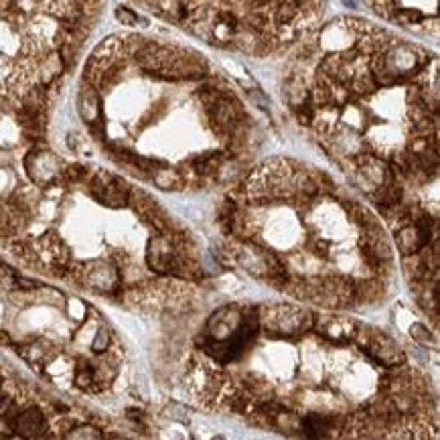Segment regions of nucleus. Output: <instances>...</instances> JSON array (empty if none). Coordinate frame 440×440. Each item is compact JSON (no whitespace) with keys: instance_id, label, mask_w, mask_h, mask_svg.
<instances>
[{"instance_id":"0eeeda50","label":"nucleus","mask_w":440,"mask_h":440,"mask_svg":"<svg viewBox=\"0 0 440 440\" xmlns=\"http://www.w3.org/2000/svg\"><path fill=\"white\" fill-rule=\"evenodd\" d=\"M155 177V183L158 189H164V191H179L185 187V177H181L177 171H171L167 167H160L153 173Z\"/></svg>"},{"instance_id":"20e7f679","label":"nucleus","mask_w":440,"mask_h":440,"mask_svg":"<svg viewBox=\"0 0 440 440\" xmlns=\"http://www.w3.org/2000/svg\"><path fill=\"white\" fill-rule=\"evenodd\" d=\"M12 428L21 439H39L45 432L47 422L39 408H28L12 420Z\"/></svg>"},{"instance_id":"6e6552de","label":"nucleus","mask_w":440,"mask_h":440,"mask_svg":"<svg viewBox=\"0 0 440 440\" xmlns=\"http://www.w3.org/2000/svg\"><path fill=\"white\" fill-rule=\"evenodd\" d=\"M116 19L126 26H138V23L144 25V21H142L136 12H132L130 8H126V6H118V8H116Z\"/></svg>"},{"instance_id":"dca6fc26","label":"nucleus","mask_w":440,"mask_h":440,"mask_svg":"<svg viewBox=\"0 0 440 440\" xmlns=\"http://www.w3.org/2000/svg\"><path fill=\"white\" fill-rule=\"evenodd\" d=\"M12 440H17V439H12Z\"/></svg>"},{"instance_id":"39448f33","label":"nucleus","mask_w":440,"mask_h":440,"mask_svg":"<svg viewBox=\"0 0 440 440\" xmlns=\"http://www.w3.org/2000/svg\"><path fill=\"white\" fill-rule=\"evenodd\" d=\"M85 280L87 285L94 286V288H100V290H112L118 285V274L112 266L108 264H94L87 274H85Z\"/></svg>"},{"instance_id":"f8f14e48","label":"nucleus","mask_w":440,"mask_h":440,"mask_svg":"<svg viewBox=\"0 0 440 440\" xmlns=\"http://www.w3.org/2000/svg\"><path fill=\"white\" fill-rule=\"evenodd\" d=\"M108 343H110V333L102 327V329L98 331L96 339H94V351H96V353H102V351L108 349Z\"/></svg>"},{"instance_id":"7ed1b4c3","label":"nucleus","mask_w":440,"mask_h":440,"mask_svg":"<svg viewBox=\"0 0 440 440\" xmlns=\"http://www.w3.org/2000/svg\"><path fill=\"white\" fill-rule=\"evenodd\" d=\"M78 112L81 120L85 124H94L102 118V102H100V94L94 85H90L87 81L81 83L78 92Z\"/></svg>"},{"instance_id":"2eb2a0df","label":"nucleus","mask_w":440,"mask_h":440,"mask_svg":"<svg viewBox=\"0 0 440 440\" xmlns=\"http://www.w3.org/2000/svg\"><path fill=\"white\" fill-rule=\"evenodd\" d=\"M112 440H126V439H120V437H114V439Z\"/></svg>"},{"instance_id":"ddd939ff","label":"nucleus","mask_w":440,"mask_h":440,"mask_svg":"<svg viewBox=\"0 0 440 440\" xmlns=\"http://www.w3.org/2000/svg\"><path fill=\"white\" fill-rule=\"evenodd\" d=\"M8 410H12V400L10 396H0V418H6Z\"/></svg>"},{"instance_id":"9b49d317","label":"nucleus","mask_w":440,"mask_h":440,"mask_svg":"<svg viewBox=\"0 0 440 440\" xmlns=\"http://www.w3.org/2000/svg\"><path fill=\"white\" fill-rule=\"evenodd\" d=\"M98 439H100L98 430H94V428H78V430H74V432L69 434V439L67 440H98Z\"/></svg>"},{"instance_id":"9d476101","label":"nucleus","mask_w":440,"mask_h":440,"mask_svg":"<svg viewBox=\"0 0 440 440\" xmlns=\"http://www.w3.org/2000/svg\"><path fill=\"white\" fill-rule=\"evenodd\" d=\"M85 175H87V169H85L83 164H69V167L63 171V177L71 183L83 181V179H85Z\"/></svg>"},{"instance_id":"f257e3e1","label":"nucleus","mask_w":440,"mask_h":440,"mask_svg":"<svg viewBox=\"0 0 440 440\" xmlns=\"http://www.w3.org/2000/svg\"><path fill=\"white\" fill-rule=\"evenodd\" d=\"M92 195L105 205V208L118 209L124 208L130 203V187L122 179L110 175V173H96V177H92Z\"/></svg>"},{"instance_id":"4468645a","label":"nucleus","mask_w":440,"mask_h":440,"mask_svg":"<svg viewBox=\"0 0 440 440\" xmlns=\"http://www.w3.org/2000/svg\"><path fill=\"white\" fill-rule=\"evenodd\" d=\"M8 160H10V155H8L6 151H2V149H0V167H2V164H6Z\"/></svg>"},{"instance_id":"423d86ee","label":"nucleus","mask_w":440,"mask_h":440,"mask_svg":"<svg viewBox=\"0 0 440 440\" xmlns=\"http://www.w3.org/2000/svg\"><path fill=\"white\" fill-rule=\"evenodd\" d=\"M63 69H65V63H63L59 51L49 53V55L39 63V79H41V83H43V85L51 83L53 79H57L63 74Z\"/></svg>"},{"instance_id":"1a4fd4ad","label":"nucleus","mask_w":440,"mask_h":440,"mask_svg":"<svg viewBox=\"0 0 440 440\" xmlns=\"http://www.w3.org/2000/svg\"><path fill=\"white\" fill-rule=\"evenodd\" d=\"M422 19L424 17L412 8H400V10H396V17H394V21H398L402 25H414V23H420Z\"/></svg>"},{"instance_id":"f03ea898","label":"nucleus","mask_w":440,"mask_h":440,"mask_svg":"<svg viewBox=\"0 0 440 440\" xmlns=\"http://www.w3.org/2000/svg\"><path fill=\"white\" fill-rule=\"evenodd\" d=\"M28 177L39 185H47L59 175V160L47 151H33L25 160Z\"/></svg>"}]
</instances>
